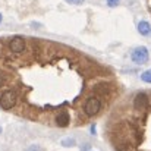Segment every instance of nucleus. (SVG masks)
I'll return each instance as SVG.
<instances>
[{"label":"nucleus","mask_w":151,"mask_h":151,"mask_svg":"<svg viewBox=\"0 0 151 151\" xmlns=\"http://www.w3.org/2000/svg\"><path fill=\"white\" fill-rule=\"evenodd\" d=\"M16 101H18L16 91H13V90L3 91L1 96H0V107H1L3 110H10L12 107H15Z\"/></svg>","instance_id":"1"},{"label":"nucleus","mask_w":151,"mask_h":151,"mask_svg":"<svg viewBox=\"0 0 151 151\" xmlns=\"http://www.w3.org/2000/svg\"><path fill=\"white\" fill-rule=\"evenodd\" d=\"M131 60L135 65H145L150 60V53L147 50V47H144V46L135 47L131 53Z\"/></svg>","instance_id":"2"},{"label":"nucleus","mask_w":151,"mask_h":151,"mask_svg":"<svg viewBox=\"0 0 151 151\" xmlns=\"http://www.w3.org/2000/svg\"><path fill=\"white\" fill-rule=\"evenodd\" d=\"M7 47H9V50L12 51V53L21 54V53H24L25 49H27V41H25V38L21 37V35H13V37L7 41Z\"/></svg>","instance_id":"3"},{"label":"nucleus","mask_w":151,"mask_h":151,"mask_svg":"<svg viewBox=\"0 0 151 151\" xmlns=\"http://www.w3.org/2000/svg\"><path fill=\"white\" fill-rule=\"evenodd\" d=\"M101 110V101L97 97H90L84 103V113L87 116H96Z\"/></svg>","instance_id":"4"},{"label":"nucleus","mask_w":151,"mask_h":151,"mask_svg":"<svg viewBox=\"0 0 151 151\" xmlns=\"http://www.w3.org/2000/svg\"><path fill=\"white\" fill-rule=\"evenodd\" d=\"M148 104H150V101H148V97H147L145 93H138L135 96V99H134V107H135V110L144 111L148 107Z\"/></svg>","instance_id":"5"},{"label":"nucleus","mask_w":151,"mask_h":151,"mask_svg":"<svg viewBox=\"0 0 151 151\" xmlns=\"http://www.w3.org/2000/svg\"><path fill=\"white\" fill-rule=\"evenodd\" d=\"M70 123V116H69V113L68 111H60L57 116H56V125L59 126V128H66L68 125Z\"/></svg>","instance_id":"6"},{"label":"nucleus","mask_w":151,"mask_h":151,"mask_svg":"<svg viewBox=\"0 0 151 151\" xmlns=\"http://www.w3.org/2000/svg\"><path fill=\"white\" fill-rule=\"evenodd\" d=\"M137 28H138V32L142 37H150L151 35V25L148 21H139L138 25H137Z\"/></svg>","instance_id":"7"},{"label":"nucleus","mask_w":151,"mask_h":151,"mask_svg":"<svg viewBox=\"0 0 151 151\" xmlns=\"http://www.w3.org/2000/svg\"><path fill=\"white\" fill-rule=\"evenodd\" d=\"M75 144H76V141L73 138H65V139H62V145L63 147H73Z\"/></svg>","instance_id":"8"},{"label":"nucleus","mask_w":151,"mask_h":151,"mask_svg":"<svg viewBox=\"0 0 151 151\" xmlns=\"http://www.w3.org/2000/svg\"><path fill=\"white\" fill-rule=\"evenodd\" d=\"M141 79H142L144 82H150V84H151V69L145 70V72L141 75Z\"/></svg>","instance_id":"9"},{"label":"nucleus","mask_w":151,"mask_h":151,"mask_svg":"<svg viewBox=\"0 0 151 151\" xmlns=\"http://www.w3.org/2000/svg\"><path fill=\"white\" fill-rule=\"evenodd\" d=\"M106 3H107L109 7H116L120 3V0H106Z\"/></svg>","instance_id":"10"},{"label":"nucleus","mask_w":151,"mask_h":151,"mask_svg":"<svg viewBox=\"0 0 151 151\" xmlns=\"http://www.w3.org/2000/svg\"><path fill=\"white\" fill-rule=\"evenodd\" d=\"M66 3H69V4H75V6H79V4H84V1L85 0H65Z\"/></svg>","instance_id":"11"},{"label":"nucleus","mask_w":151,"mask_h":151,"mask_svg":"<svg viewBox=\"0 0 151 151\" xmlns=\"http://www.w3.org/2000/svg\"><path fill=\"white\" fill-rule=\"evenodd\" d=\"M25 151H40V147H38V145H31V147H28Z\"/></svg>","instance_id":"12"},{"label":"nucleus","mask_w":151,"mask_h":151,"mask_svg":"<svg viewBox=\"0 0 151 151\" xmlns=\"http://www.w3.org/2000/svg\"><path fill=\"white\" fill-rule=\"evenodd\" d=\"M1 19H3V16H1V13H0V24H1Z\"/></svg>","instance_id":"13"},{"label":"nucleus","mask_w":151,"mask_h":151,"mask_svg":"<svg viewBox=\"0 0 151 151\" xmlns=\"http://www.w3.org/2000/svg\"><path fill=\"white\" fill-rule=\"evenodd\" d=\"M0 132H1V129H0Z\"/></svg>","instance_id":"14"}]
</instances>
